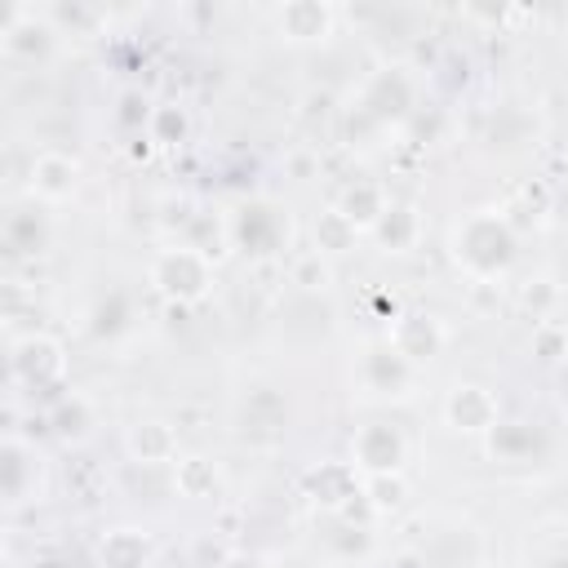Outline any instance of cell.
<instances>
[{"label":"cell","mask_w":568,"mask_h":568,"mask_svg":"<svg viewBox=\"0 0 568 568\" xmlns=\"http://www.w3.org/2000/svg\"><path fill=\"white\" fill-rule=\"evenodd\" d=\"M448 422L457 430H493L497 426V399L484 390V386H457L444 404Z\"/></svg>","instance_id":"52a82bcc"},{"label":"cell","mask_w":568,"mask_h":568,"mask_svg":"<svg viewBox=\"0 0 568 568\" xmlns=\"http://www.w3.org/2000/svg\"><path fill=\"white\" fill-rule=\"evenodd\" d=\"M62 368H67V364H62V351H58L53 337H27V342L13 346V373L27 377L31 386H49V382H58Z\"/></svg>","instance_id":"8992f818"},{"label":"cell","mask_w":568,"mask_h":568,"mask_svg":"<svg viewBox=\"0 0 568 568\" xmlns=\"http://www.w3.org/2000/svg\"><path fill=\"white\" fill-rule=\"evenodd\" d=\"M98 559H102V568H142L146 564V537H138L133 528H120L102 541Z\"/></svg>","instance_id":"8fae6325"},{"label":"cell","mask_w":568,"mask_h":568,"mask_svg":"<svg viewBox=\"0 0 568 568\" xmlns=\"http://www.w3.org/2000/svg\"><path fill=\"white\" fill-rule=\"evenodd\" d=\"M151 280L164 297H178V302H200L213 284V266L209 257L195 248V244H182V248H164L151 266Z\"/></svg>","instance_id":"7a4b0ae2"},{"label":"cell","mask_w":568,"mask_h":568,"mask_svg":"<svg viewBox=\"0 0 568 568\" xmlns=\"http://www.w3.org/2000/svg\"><path fill=\"white\" fill-rule=\"evenodd\" d=\"M404 462V435L395 426H364L355 435V466H364L368 475H395Z\"/></svg>","instance_id":"3957f363"},{"label":"cell","mask_w":568,"mask_h":568,"mask_svg":"<svg viewBox=\"0 0 568 568\" xmlns=\"http://www.w3.org/2000/svg\"><path fill=\"white\" fill-rule=\"evenodd\" d=\"M293 280L302 284V288H324L328 284V262H324V253L315 248V253H302L297 262H293Z\"/></svg>","instance_id":"9a60e30c"},{"label":"cell","mask_w":568,"mask_h":568,"mask_svg":"<svg viewBox=\"0 0 568 568\" xmlns=\"http://www.w3.org/2000/svg\"><path fill=\"white\" fill-rule=\"evenodd\" d=\"M457 262H466L475 275H497L515 257V235L501 213H470L453 235Z\"/></svg>","instance_id":"6da1fadb"},{"label":"cell","mask_w":568,"mask_h":568,"mask_svg":"<svg viewBox=\"0 0 568 568\" xmlns=\"http://www.w3.org/2000/svg\"><path fill=\"white\" fill-rule=\"evenodd\" d=\"M213 466L204 462V457H186V462H178V484H182V493L186 497H204L209 488H213Z\"/></svg>","instance_id":"5bb4252c"},{"label":"cell","mask_w":568,"mask_h":568,"mask_svg":"<svg viewBox=\"0 0 568 568\" xmlns=\"http://www.w3.org/2000/svg\"><path fill=\"white\" fill-rule=\"evenodd\" d=\"M337 209H342V213H346V217L355 222V231H364V226L373 231V226L382 222V213H386L390 204H386L382 186H373V182H355V186H351V191L342 195V204H337Z\"/></svg>","instance_id":"9c48e42d"},{"label":"cell","mask_w":568,"mask_h":568,"mask_svg":"<svg viewBox=\"0 0 568 568\" xmlns=\"http://www.w3.org/2000/svg\"><path fill=\"white\" fill-rule=\"evenodd\" d=\"M351 244H355V222L342 209L320 213V222H315V248L320 253H346Z\"/></svg>","instance_id":"4fadbf2b"},{"label":"cell","mask_w":568,"mask_h":568,"mask_svg":"<svg viewBox=\"0 0 568 568\" xmlns=\"http://www.w3.org/2000/svg\"><path fill=\"white\" fill-rule=\"evenodd\" d=\"M75 160L71 155H58V151H44L36 164H31V191L44 195V200H67L75 191Z\"/></svg>","instance_id":"ba28073f"},{"label":"cell","mask_w":568,"mask_h":568,"mask_svg":"<svg viewBox=\"0 0 568 568\" xmlns=\"http://www.w3.org/2000/svg\"><path fill=\"white\" fill-rule=\"evenodd\" d=\"M333 18H337V13H333L328 4H320V0H288V4L275 13L284 40H297V44H311V40L333 36Z\"/></svg>","instance_id":"5b68a950"},{"label":"cell","mask_w":568,"mask_h":568,"mask_svg":"<svg viewBox=\"0 0 568 568\" xmlns=\"http://www.w3.org/2000/svg\"><path fill=\"white\" fill-rule=\"evenodd\" d=\"M373 235L386 244V248H408L413 240H417V213L408 209V204H390L386 213H382V222L373 226Z\"/></svg>","instance_id":"7c38bea8"},{"label":"cell","mask_w":568,"mask_h":568,"mask_svg":"<svg viewBox=\"0 0 568 568\" xmlns=\"http://www.w3.org/2000/svg\"><path fill=\"white\" fill-rule=\"evenodd\" d=\"M390 346H395L408 364H426V359L439 355L444 328H439V320H430V315H404V320H395V328H390Z\"/></svg>","instance_id":"277c9868"},{"label":"cell","mask_w":568,"mask_h":568,"mask_svg":"<svg viewBox=\"0 0 568 568\" xmlns=\"http://www.w3.org/2000/svg\"><path fill=\"white\" fill-rule=\"evenodd\" d=\"M515 448H532V430H519L515 422L510 426H493V453H515Z\"/></svg>","instance_id":"ac0fdd59"},{"label":"cell","mask_w":568,"mask_h":568,"mask_svg":"<svg viewBox=\"0 0 568 568\" xmlns=\"http://www.w3.org/2000/svg\"><path fill=\"white\" fill-rule=\"evenodd\" d=\"M58 435H84V422H89V408H84V399H62V408H58Z\"/></svg>","instance_id":"2e32d148"},{"label":"cell","mask_w":568,"mask_h":568,"mask_svg":"<svg viewBox=\"0 0 568 568\" xmlns=\"http://www.w3.org/2000/svg\"><path fill=\"white\" fill-rule=\"evenodd\" d=\"M368 497H373V506H399L404 479L399 475H368Z\"/></svg>","instance_id":"e0dca14e"},{"label":"cell","mask_w":568,"mask_h":568,"mask_svg":"<svg viewBox=\"0 0 568 568\" xmlns=\"http://www.w3.org/2000/svg\"><path fill=\"white\" fill-rule=\"evenodd\" d=\"M129 453H133L138 462H169V457L178 453V435H173L164 422H142V426H133V435H129Z\"/></svg>","instance_id":"30bf717a"},{"label":"cell","mask_w":568,"mask_h":568,"mask_svg":"<svg viewBox=\"0 0 568 568\" xmlns=\"http://www.w3.org/2000/svg\"><path fill=\"white\" fill-rule=\"evenodd\" d=\"M151 124H155V133H160V138H169V133H178V138H182V129H186V120H182V111H178V106H160V111L151 115Z\"/></svg>","instance_id":"d6986e66"}]
</instances>
